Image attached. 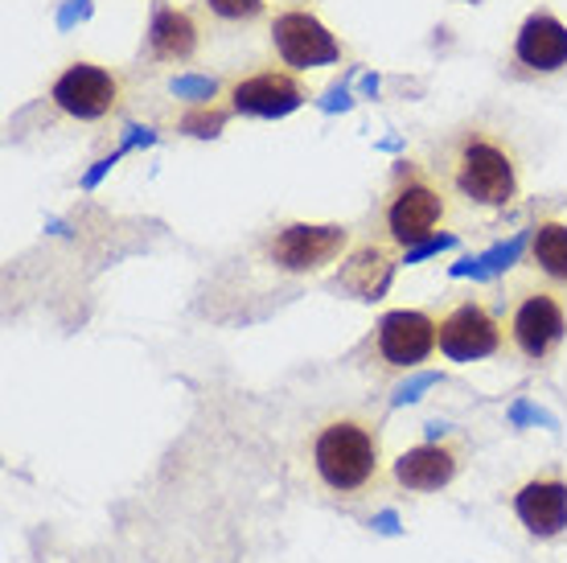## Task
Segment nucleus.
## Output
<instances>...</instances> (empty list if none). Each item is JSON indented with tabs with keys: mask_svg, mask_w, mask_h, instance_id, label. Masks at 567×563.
Wrapping results in <instances>:
<instances>
[{
	"mask_svg": "<svg viewBox=\"0 0 567 563\" xmlns=\"http://www.w3.org/2000/svg\"><path fill=\"white\" fill-rule=\"evenodd\" d=\"M453 214V190L444 177L427 173L424 165H403L383 202V235L391 247L412 252L420 243L436 239L440 226Z\"/></svg>",
	"mask_w": 567,
	"mask_h": 563,
	"instance_id": "obj_3",
	"label": "nucleus"
},
{
	"mask_svg": "<svg viewBox=\"0 0 567 563\" xmlns=\"http://www.w3.org/2000/svg\"><path fill=\"white\" fill-rule=\"evenodd\" d=\"M530 268L555 288H567V223L543 218L530 226Z\"/></svg>",
	"mask_w": 567,
	"mask_h": 563,
	"instance_id": "obj_16",
	"label": "nucleus"
},
{
	"mask_svg": "<svg viewBox=\"0 0 567 563\" xmlns=\"http://www.w3.org/2000/svg\"><path fill=\"white\" fill-rule=\"evenodd\" d=\"M374 350L386 370H415L440 350V321L424 309L386 313L374 329Z\"/></svg>",
	"mask_w": 567,
	"mask_h": 563,
	"instance_id": "obj_7",
	"label": "nucleus"
},
{
	"mask_svg": "<svg viewBox=\"0 0 567 563\" xmlns=\"http://www.w3.org/2000/svg\"><path fill=\"white\" fill-rule=\"evenodd\" d=\"M300 103H305V86L292 71H256L230 86V108L239 115L276 120V115L297 112Z\"/></svg>",
	"mask_w": 567,
	"mask_h": 563,
	"instance_id": "obj_12",
	"label": "nucleus"
},
{
	"mask_svg": "<svg viewBox=\"0 0 567 563\" xmlns=\"http://www.w3.org/2000/svg\"><path fill=\"white\" fill-rule=\"evenodd\" d=\"M350 252V226L338 223H288L276 226L264 243V255L276 272L288 276H312L338 264Z\"/></svg>",
	"mask_w": 567,
	"mask_h": 563,
	"instance_id": "obj_5",
	"label": "nucleus"
},
{
	"mask_svg": "<svg viewBox=\"0 0 567 563\" xmlns=\"http://www.w3.org/2000/svg\"><path fill=\"white\" fill-rule=\"evenodd\" d=\"M440 177L465 206L502 211L518 197V153L494 127H461L444 141Z\"/></svg>",
	"mask_w": 567,
	"mask_h": 563,
	"instance_id": "obj_1",
	"label": "nucleus"
},
{
	"mask_svg": "<svg viewBox=\"0 0 567 563\" xmlns=\"http://www.w3.org/2000/svg\"><path fill=\"white\" fill-rule=\"evenodd\" d=\"M271 45L284 58V66H292V71L329 66V62L341 58L338 38L312 13H305V9H288V13H280L271 21Z\"/></svg>",
	"mask_w": 567,
	"mask_h": 563,
	"instance_id": "obj_8",
	"label": "nucleus"
},
{
	"mask_svg": "<svg viewBox=\"0 0 567 563\" xmlns=\"http://www.w3.org/2000/svg\"><path fill=\"white\" fill-rule=\"evenodd\" d=\"M206 9L223 21H256L264 13V0H206Z\"/></svg>",
	"mask_w": 567,
	"mask_h": 563,
	"instance_id": "obj_19",
	"label": "nucleus"
},
{
	"mask_svg": "<svg viewBox=\"0 0 567 563\" xmlns=\"http://www.w3.org/2000/svg\"><path fill=\"white\" fill-rule=\"evenodd\" d=\"M223 124H227V108H210V103H194V112L182 115V132H189V136H218L223 132Z\"/></svg>",
	"mask_w": 567,
	"mask_h": 563,
	"instance_id": "obj_17",
	"label": "nucleus"
},
{
	"mask_svg": "<svg viewBox=\"0 0 567 563\" xmlns=\"http://www.w3.org/2000/svg\"><path fill=\"white\" fill-rule=\"evenodd\" d=\"M169 91L177 99H185V103H210L218 83H214V79H202V74H177L169 83Z\"/></svg>",
	"mask_w": 567,
	"mask_h": 563,
	"instance_id": "obj_18",
	"label": "nucleus"
},
{
	"mask_svg": "<svg viewBox=\"0 0 567 563\" xmlns=\"http://www.w3.org/2000/svg\"><path fill=\"white\" fill-rule=\"evenodd\" d=\"M506 338L526 362H547L567 338V305L555 284H526L511 296Z\"/></svg>",
	"mask_w": 567,
	"mask_h": 563,
	"instance_id": "obj_4",
	"label": "nucleus"
},
{
	"mask_svg": "<svg viewBox=\"0 0 567 563\" xmlns=\"http://www.w3.org/2000/svg\"><path fill=\"white\" fill-rule=\"evenodd\" d=\"M50 99L58 103V112L74 115V120H103L120 103V79L95 62H71L54 79Z\"/></svg>",
	"mask_w": 567,
	"mask_h": 563,
	"instance_id": "obj_9",
	"label": "nucleus"
},
{
	"mask_svg": "<svg viewBox=\"0 0 567 563\" xmlns=\"http://www.w3.org/2000/svg\"><path fill=\"white\" fill-rule=\"evenodd\" d=\"M456 243V235H436V239H427V243H420V247H412L408 252V264H420L424 255H436V252H444V247H453Z\"/></svg>",
	"mask_w": 567,
	"mask_h": 563,
	"instance_id": "obj_21",
	"label": "nucleus"
},
{
	"mask_svg": "<svg viewBox=\"0 0 567 563\" xmlns=\"http://www.w3.org/2000/svg\"><path fill=\"white\" fill-rule=\"evenodd\" d=\"M514 58L539 74L567 66V25L551 13H530L514 38Z\"/></svg>",
	"mask_w": 567,
	"mask_h": 563,
	"instance_id": "obj_13",
	"label": "nucleus"
},
{
	"mask_svg": "<svg viewBox=\"0 0 567 563\" xmlns=\"http://www.w3.org/2000/svg\"><path fill=\"white\" fill-rule=\"evenodd\" d=\"M198 21L185 9H173V4H161L153 13V25H148V54L156 62H189L198 54Z\"/></svg>",
	"mask_w": 567,
	"mask_h": 563,
	"instance_id": "obj_15",
	"label": "nucleus"
},
{
	"mask_svg": "<svg viewBox=\"0 0 567 563\" xmlns=\"http://www.w3.org/2000/svg\"><path fill=\"white\" fill-rule=\"evenodd\" d=\"M506 341V325L482 300H461L440 317V354L449 362H482L494 358Z\"/></svg>",
	"mask_w": 567,
	"mask_h": 563,
	"instance_id": "obj_6",
	"label": "nucleus"
},
{
	"mask_svg": "<svg viewBox=\"0 0 567 563\" xmlns=\"http://www.w3.org/2000/svg\"><path fill=\"white\" fill-rule=\"evenodd\" d=\"M112 165H115V156H107V161H100L95 170L86 173V185H95V182H100V177H103V173H107V170H112Z\"/></svg>",
	"mask_w": 567,
	"mask_h": 563,
	"instance_id": "obj_23",
	"label": "nucleus"
},
{
	"mask_svg": "<svg viewBox=\"0 0 567 563\" xmlns=\"http://www.w3.org/2000/svg\"><path fill=\"white\" fill-rule=\"evenodd\" d=\"M74 17H86V0H71V4H66V13H62V25H71Z\"/></svg>",
	"mask_w": 567,
	"mask_h": 563,
	"instance_id": "obj_22",
	"label": "nucleus"
},
{
	"mask_svg": "<svg viewBox=\"0 0 567 563\" xmlns=\"http://www.w3.org/2000/svg\"><path fill=\"white\" fill-rule=\"evenodd\" d=\"M317 481L338 498H362L383 481V432L367 416H329L317 423L309 444Z\"/></svg>",
	"mask_w": 567,
	"mask_h": 563,
	"instance_id": "obj_2",
	"label": "nucleus"
},
{
	"mask_svg": "<svg viewBox=\"0 0 567 563\" xmlns=\"http://www.w3.org/2000/svg\"><path fill=\"white\" fill-rule=\"evenodd\" d=\"M440 375L436 370H427V375H415L412 382H403V387H395V395H391V408H399V403H415L420 399V391H427V387H436Z\"/></svg>",
	"mask_w": 567,
	"mask_h": 563,
	"instance_id": "obj_20",
	"label": "nucleus"
},
{
	"mask_svg": "<svg viewBox=\"0 0 567 563\" xmlns=\"http://www.w3.org/2000/svg\"><path fill=\"white\" fill-rule=\"evenodd\" d=\"M456 473H461V444H449V440L415 444V449L399 452L395 461H391V478H395L399 490L408 493L449 490Z\"/></svg>",
	"mask_w": 567,
	"mask_h": 563,
	"instance_id": "obj_11",
	"label": "nucleus"
},
{
	"mask_svg": "<svg viewBox=\"0 0 567 563\" xmlns=\"http://www.w3.org/2000/svg\"><path fill=\"white\" fill-rule=\"evenodd\" d=\"M514 514L535 539H559L567 531V478L564 473H539L526 478L511 498Z\"/></svg>",
	"mask_w": 567,
	"mask_h": 563,
	"instance_id": "obj_10",
	"label": "nucleus"
},
{
	"mask_svg": "<svg viewBox=\"0 0 567 563\" xmlns=\"http://www.w3.org/2000/svg\"><path fill=\"white\" fill-rule=\"evenodd\" d=\"M391 276H395V255H391V247L386 243H362L341 264L338 284L350 296H358V300H379L391 288Z\"/></svg>",
	"mask_w": 567,
	"mask_h": 563,
	"instance_id": "obj_14",
	"label": "nucleus"
}]
</instances>
